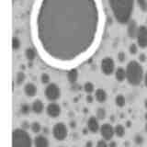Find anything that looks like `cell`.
Instances as JSON below:
<instances>
[{
    "mask_svg": "<svg viewBox=\"0 0 147 147\" xmlns=\"http://www.w3.org/2000/svg\"><path fill=\"white\" fill-rule=\"evenodd\" d=\"M105 26L101 0H36L31 16L35 44L48 62L61 65L86 58Z\"/></svg>",
    "mask_w": 147,
    "mask_h": 147,
    "instance_id": "obj_1",
    "label": "cell"
},
{
    "mask_svg": "<svg viewBox=\"0 0 147 147\" xmlns=\"http://www.w3.org/2000/svg\"><path fill=\"white\" fill-rule=\"evenodd\" d=\"M115 20L119 24H127L131 20L135 0H108Z\"/></svg>",
    "mask_w": 147,
    "mask_h": 147,
    "instance_id": "obj_2",
    "label": "cell"
},
{
    "mask_svg": "<svg viewBox=\"0 0 147 147\" xmlns=\"http://www.w3.org/2000/svg\"><path fill=\"white\" fill-rule=\"evenodd\" d=\"M126 80L132 86H138L144 81V72L140 62L132 60L126 66Z\"/></svg>",
    "mask_w": 147,
    "mask_h": 147,
    "instance_id": "obj_3",
    "label": "cell"
},
{
    "mask_svg": "<svg viewBox=\"0 0 147 147\" xmlns=\"http://www.w3.org/2000/svg\"><path fill=\"white\" fill-rule=\"evenodd\" d=\"M30 135L22 128L15 129L12 132V147H32Z\"/></svg>",
    "mask_w": 147,
    "mask_h": 147,
    "instance_id": "obj_4",
    "label": "cell"
},
{
    "mask_svg": "<svg viewBox=\"0 0 147 147\" xmlns=\"http://www.w3.org/2000/svg\"><path fill=\"white\" fill-rule=\"evenodd\" d=\"M44 95L49 101L51 102H55L56 100H58L61 96V89L60 87L54 84V83H50L49 85H47L46 88L44 90Z\"/></svg>",
    "mask_w": 147,
    "mask_h": 147,
    "instance_id": "obj_5",
    "label": "cell"
},
{
    "mask_svg": "<svg viewBox=\"0 0 147 147\" xmlns=\"http://www.w3.org/2000/svg\"><path fill=\"white\" fill-rule=\"evenodd\" d=\"M52 133L55 140L63 141L68 136V129L63 122H57L53 125Z\"/></svg>",
    "mask_w": 147,
    "mask_h": 147,
    "instance_id": "obj_6",
    "label": "cell"
},
{
    "mask_svg": "<svg viewBox=\"0 0 147 147\" xmlns=\"http://www.w3.org/2000/svg\"><path fill=\"white\" fill-rule=\"evenodd\" d=\"M101 71L105 76H110L115 73V62L111 57H105L100 64Z\"/></svg>",
    "mask_w": 147,
    "mask_h": 147,
    "instance_id": "obj_7",
    "label": "cell"
},
{
    "mask_svg": "<svg viewBox=\"0 0 147 147\" xmlns=\"http://www.w3.org/2000/svg\"><path fill=\"white\" fill-rule=\"evenodd\" d=\"M137 44L140 48L145 49L147 48V27L142 25L139 27L138 33L136 36Z\"/></svg>",
    "mask_w": 147,
    "mask_h": 147,
    "instance_id": "obj_8",
    "label": "cell"
},
{
    "mask_svg": "<svg viewBox=\"0 0 147 147\" xmlns=\"http://www.w3.org/2000/svg\"><path fill=\"white\" fill-rule=\"evenodd\" d=\"M99 132L102 139L105 141H111L113 136L115 135L114 127L110 123H104L103 125H101Z\"/></svg>",
    "mask_w": 147,
    "mask_h": 147,
    "instance_id": "obj_9",
    "label": "cell"
},
{
    "mask_svg": "<svg viewBox=\"0 0 147 147\" xmlns=\"http://www.w3.org/2000/svg\"><path fill=\"white\" fill-rule=\"evenodd\" d=\"M62 112V109L61 106L57 104L56 102H51L48 104V106L46 107V113L49 117L51 118H57L61 115Z\"/></svg>",
    "mask_w": 147,
    "mask_h": 147,
    "instance_id": "obj_10",
    "label": "cell"
},
{
    "mask_svg": "<svg viewBox=\"0 0 147 147\" xmlns=\"http://www.w3.org/2000/svg\"><path fill=\"white\" fill-rule=\"evenodd\" d=\"M86 128L92 133H96L100 130L99 119L96 116H91L86 121Z\"/></svg>",
    "mask_w": 147,
    "mask_h": 147,
    "instance_id": "obj_11",
    "label": "cell"
},
{
    "mask_svg": "<svg viewBox=\"0 0 147 147\" xmlns=\"http://www.w3.org/2000/svg\"><path fill=\"white\" fill-rule=\"evenodd\" d=\"M138 23L134 20H131L127 23V34L131 39H136V36L139 30Z\"/></svg>",
    "mask_w": 147,
    "mask_h": 147,
    "instance_id": "obj_12",
    "label": "cell"
},
{
    "mask_svg": "<svg viewBox=\"0 0 147 147\" xmlns=\"http://www.w3.org/2000/svg\"><path fill=\"white\" fill-rule=\"evenodd\" d=\"M33 144L35 147H49L50 142L46 135H37L33 140Z\"/></svg>",
    "mask_w": 147,
    "mask_h": 147,
    "instance_id": "obj_13",
    "label": "cell"
},
{
    "mask_svg": "<svg viewBox=\"0 0 147 147\" xmlns=\"http://www.w3.org/2000/svg\"><path fill=\"white\" fill-rule=\"evenodd\" d=\"M31 109L33 113L37 115L41 114L44 110V104L40 99H35L31 104Z\"/></svg>",
    "mask_w": 147,
    "mask_h": 147,
    "instance_id": "obj_14",
    "label": "cell"
},
{
    "mask_svg": "<svg viewBox=\"0 0 147 147\" xmlns=\"http://www.w3.org/2000/svg\"><path fill=\"white\" fill-rule=\"evenodd\" d=\"M24 93L29 98H33L37 94V86L33 83H27L24 86Z\"/></svg>",
    "mask_w": 147,
    "mask_h": 147,
    "instance_id": "obj_15",
    "label": "cell"
},
{
    "mask_svg": "<svg viewBox=\"0 0 147 147\" xmlns=\"http://www.w3.org/2000/svg\"><path fill=\"white\" fill-rule=\"evenodd\" d=\"M95 98L99 103H104L108 98V94L103 88H98L95 91Z\"/></svg>",
    "mask_w": 147,
    "mask_h": 147,
    "instance_id": "obj_16",
    "label": "cell"
},
{
    "mask_svg": "<svg viewBox=\"0 0 147 147\" xmlns=\"http://www.w3.org/2000/svg\"><path fill=\"white\" fill-rule=\"evenodd\" d=\"M78 79V71L76 68H72L67 73V80L71 85L75 84Z\"/></svg>",
    "mask_w": 147,
    "mask_h": 147,
    "instance_id": "obj_17",
    "label": "cell"
},
{
    "mask_svg": "<svg viewBox=\"0 0 147 147\" xmlns=\"http://www.w3.org/2000/svg\"><path fill=\"white\" fill-rule=\"evenodd\" d=\"M115 78L119 82H123L126 79V69L123 67H118L115 70Z\"/></svg>",
    "mask_w": 147,
    "mask_h": 147,
    "instance_id": "obj_18",
    "label": "cell"
},
{
    "mask_svg": "<svg viewBox=\"0 0 147 147\" xmlns=\"http://www.w3.org/2000/svg\"><path fill=\"white\" fill-rule=\"evenodd\" d=\"M114 131H115V135L118 138H122L125 135V127L122 124H117L114 127Z\"/></svg>",
    "mask_w": 147,
    "mask_h": 147,
    "instance_id": "obj_19",
    "label": "cell"
},
{
    "mask_svg": "<svg viewBox=\"0 0 147 147\" xmlns=\"http://www.w3.org/2000/svg\"><path fill=\"white\" fill-rule=\"evenodd\" d=\"M25 56L29 62H32L36 58V51L33 48H27L25 51Z\"/></svg>",
    "mask_w": 147,
    "mask_h": 147,
    "instance_id": "obj_20",
    "label": "cell"
},
{
    "mask_svg": "<svg viewBox=\"0 0 147 147\" xmlns=\"http://www.w3.org/2000/svg\"><path fill=\"white\" fill-rule=\"evenodd\" d=\"M115 104L119 108H123L126 104V98L122 94H119L115 98Z\"/></svg>",
    "mask_w": 147,
    "mask_h": 147,
    "instance_id": "obj_21",
    "label": "cell"
},
{
    "mask_svg": "<svg viewBox=\"0 0 147 147\" xmlns=\"http://www.w3.org/2000/svg\"><path fill=\"white\" fill-rule=\"evenodd\" d=\"M30 111H32L31 106H30L28 103H22L20 107V112L22 115H28L30 114Z\"/></svg>",
    "mask_w": 147,
    "mask_h": 147,
    "instance_id": "obj_22",
    "label": "cell"
},
{
    "mask_svg": "<svg viewBox=\"0 0 147 147\" xmlns=\"http://www.w3.org/2000/svg\"><path fill=\"white\" fill-rule=\"evenodd\" d=\"M96 117L98 118L99 121H103L107 117V111L104 108H98L96 111Z\"/></svg>",
    "mask_w": 147,
    "mask_h": 147,
    "instance_id": "obj_23",
    "label": "cell"
},
{
    "mask_svg": "<svg viewBox=\"0 0 147 147\" xmlns=\"http://www.w3.org/2000/svg\"><path fill=\"white\" fill-rule=\"evenodd\" d=\"M25 80H26V76L24 72H22V71L18 72L16 76V84L18 86H20L25 82Z\"/></svg>",
    "mask_w": 147,
    "mask_h": 147,
    "instance_id": "obj_24",
    "label": "cell"
},
{
    "mask_svg": "<svg viewBox=\"0 0 147 147\" xmlns=\"http://www.w3.org/2000/svg\"><path fill=\"white\" fill-rule=\"evenodd\" d=\"M83 89L86 94H92L95 91V86L93 83L91 82H86L83 86Z\"/></svg>",
    "mask_w": 147,
    "mask_h": 147,
    "instance_id": "obj_25",
    "label": "cell"
},
{
    "mask_svg": "<svg viewBox=\"0 0 147 147\" xmlns=\"http://www.w3.org/2000/svg\"><path fill=\"white\" fill-rule=\"evenodd\" d=\"M30 130L33 133H36V134H38L39 132H40V131L42 130V128H41V125L40 123L38 122V121H34L30 124Z\"/></svg>",
    "mask_w": 147,
    "mask_h": 147,
    "instance_id": "obj_26",
    "label": "cell"
},
{
    "mask_svg": "<svg viewBox=\"0 0 147 147\" xmlns=\"http://www.w3.org/2000/svg\"><path fill=\"white\" fill-rule=\"evenodd\" d=\"M135 1L142 12H147V0H135Z\"/></svg>",
    "mask_w": 147,
    "mask_h": 147,
    "instance_id": "obj_27",
    "label": "cell"
},
{
    "mask_svg": "<svg viewBox=\"0 0 147 147\" xmlns=\"http://www.w3.org/2000/svg\"><path fill=\"white\" fill-rule=\"evenodd\" d=\"M20 45H21V42H20V40L18 38V37H13L12 38V48L14 51H17L20 48Z\"/></svg>",
    "mask_w": 147,
    "mask_h": 147,
    "instance_id": "obj_28",
    "label": "cell"
},
{
    "mask_svg": "<svg viewBox=\"0 0 147 147\" xmlns=\"http://www.w3.org/2000/svg\"><path fill=\"white\" fill-rule=\"evenodd\" d=\"M40 81H41V83H42L43 85H49L50 84V81H51V77L49 76V74H47V73L41 74V76H40Z\"/></svg>",
    "mask_w": 147,
    "mask_h": 147,
    "instance_id": "obj_29",
    "label": "cell"
},
{
    "mask_svg": "<svg viewBox=\"0 0 147 147\" xmlns=\"http://www.w3.org/2000/svg\"><path fill=\"white\" fill-rule=\"evenodd\" d=\"M133 141H134V144L136 145H142V144L144 142V138L142 135L141 134H136L134 136V139H133Z\"/></svg>",
    "mask_w": 147,
    "mask_h": 147,
    "instance_id": "obj_30",
    "label": "cell"
},
{
    "mask_svg": "<svg viewBox=\"0 0 147 147\" xmlns=\"http://www.w3.org/2000/svg\"><path fill=\"white\" fill-rule=\"evenodd\" d=\"M138 47H139V46H138L137 43H131L130 45V47H129V52H130L131 54L135 55L138 53Z\"/></svg>",
    "mask_w": 147,
    "mask_h": 147,
    "instance_id": "obj_31",
    "label": "cell"
},
{
    "mask_svg": "<svg viewBox=\"0 0 147 147\" xmlns=\"http://www.w3.org/2000/svg\"><path fill=\"white\" fill-rule=\"evenodd\" d=\"M126 60V54L124 52H119L118 53V61L119 63H124V61Z\"/></svg>",
    "mask_w": 147,
    "mask_h": 147,
    "instance_id": "obj_32",
    "label": "cell"
},
{
    "mask_svg": "<svg viewBox=\"0 0 147 147\" xmlns=\"http://www.w3.org/2000/svg\"><path fill=\"white\" fill-rule=\"evenodd\" d=\"M96 147H109V144H107V141L103 140H99L98 142H96Z\"/></svg>",
    "mask_w": 147,
    "mask_h": 147,
    "instance_id": "obj_33",
    "label": "cell"
},
{
    "mask_svg": "<svg viewBox=\"0 0 147 147\" xmlns=\"http://www.w3.org/2000/svg\"><path fill=\"white\" fill-rule=\"evenodd\" d=\"M71 89L74 92H78V91H80L82 89V86H80L79 84H77V83H75V84L72 85Z\"/></svg>",
    "mask_w": 147,
    "mask_h": 147,
    "instance_id": "obj_34",
    "label": "cell"
},
{
    "mask_svg": "<svg viewBox=\"0 0 147 147\" xmlns=\"http://www.w3.org/2000/svg\"><path fill=\"white\" fill-rule=\"evenodd\" d=\"M20 126L21 128L23 129V130H28V129H30V124L29 121H22L21 124H20Z\"/></svg>",
    "mask_w": 147,
    "mask_h": 147,
    "instance_id": "obj_35",
    "label": "cell"
},
{
    "mask_svg": "<svg viewBox=\"0 0 147 147\" xmlns=\"http://www.w3.org/2000/svg\"><path fill=\"white\" fill-rule=\"evenodd\" d=\"M138 60H139L140 63H145L147 60V56L144 53H140V55L138 56Z\"/></svg>",
    "mask_w": 147,
    "mask_h": 147,
    "instance_id": "obj_36",
    "label": "cell"
},
{
    "mask_svg": "<svg viewBox=\"0 0 147 147\" xmlns=\"http://www.w3.org/2000/svg\"><path fill=\"white\" fill-rule=\"evenodd\" d=\"M94 99H95V96H93L91 94H87L86 98V102H87V103H88V104L93 103Z\"/></svg>",
    "mask_w": 147,
    "mask_h": 147,
    "instance_id": "obj_37",
    "label": "cell"
},
{
    "mask_svg": "<svg viewBox=\"0 0 147 147\" xmlns=\"http://www.w3.org/2000/svg\"><path fill=\"white\" fill-rule=\"evenodd\" d=\"M41 131H42V133H43L44 135H48L49 133H50V129L48 127H43Z\"/></svg>",
    "mask_w": 147,
    "mask_h": 147,
    "instance_id": "obj_38",
    "label": "cell"
},
{
    "mask_svg": "<svg viewBox=\"0 0 147 147\" xmlns=\"http://www.w3.org/2000/svg\"><path fill=\"white\" fill-rule=\"evenodd\" d=\"M109 147H118V144L115 141H109Z\"/></svg>",
    "mask_w": 147,
    "mask_h": 147,
    "instance_id": "obj_39",
    "label": "cell"
},
{
    "mask_svg": "<svg viewBox=\"0 0 147 147\" xmlns=\"http://www.w3.org/2000/svg\"><path fill=\"white\" fill-rule=\"evenodd\" d=\"M69 126H70L71 129H76V122L75 121H71L70 123H69Z\"/></svg>",
    "mask_w": 147,
    "mask_h": 147,
    "instance_id": "obj_40",
    "label": "cell"
},
{
    "mask_svg": "<svg viewBox=\"0 0 147 147\" xmlns=\"http://www.w3.org/2000/svg\"><path fill=\"white\" fill-rule=\"evenodd\" d=\"M86 147H93V142H92V141H87L86 144Z\"/></svg>",
    "mask_w": 147,
    "mask_h": 147,
    "instance_id": "obj_41",
    "label": "cell"
},
{
    "mask_svg": "<svg viewBox=\"0 0 147 147\" xmlns=\"http://www.w3.org/2000/svg\"><path fill=\"white\" fill-rule=\"evenodd\" d=\"M144 84L147 87V72L144 74Z\"/></svg>",
    "mask_w": 147,
    "mask_h": 147,
    "instance_id": "obj_42",
    "label": "cell"
},
{
    "mask_svg": "<svg viewBox=\"0 0 147 147\" xmlns=\"http://www.w3.org/2000/svg\"><path fill=\"white\" fill-rule=\"evenodd\" d=\"M126 127H127V128H131V121H128L126 122Z\"/></svg>",
    "mask_w": 147,
    "mask_h": 147,
    "instance_id": "obj_43",
    "label": "cell"
},
{
    "mask_svg": "<svg viewBox=\"0 0 147 147\" xmlns=\"http://www.w3.org/2000/svg\"><path fill=\"white\" fill-rule=\"evenodd\" d=\"M144 108H145V109H147V98H146V99L144 100Z\"/></svg>",
    "mask_w": 147,
    "mask_h": 147,
    "instance_id": "obj_44",
    "label": "cell"
},
{
    "mask_svg": "<svg viewBox=\"0 0 147 147\" xmlns=\"http://www.w3.org/2000/svg\"><path fill=\"white\" fill-rule=\"evenodd\" d=\"M144 119H145V121H147V112H146V113L144 114Z\"/></svg>",
    "mask_w": 147,
    "mask_h": 147,
    "instance_id": "obj_45",
    "label": "cell"
},
{
    "mask_svg": "<svg viewBox=\"0 0 147 147\" xmlns=\"http://www.w3.org/2000/svg\"><path fill=\"white\" fill-rule=\"evenodd\" d=\"M144 130H145V131L147 132V122H146V124H145V126H144Z\"/></svg>",
    "mask_w": 147,
    "mask_h": 147,
    "instance_id": "obj_46",
    "label": "cell"
},
{
    "mask_svg": "<svg viewBox=\"0 0 147 147\" xmlns=\"http://www.w3.org/2000/svg\"><path fill=\"white\" fill-rule=\"evenodd\" d=\"M20 68L22 69V70H24V69H25V65H20Z\"/></svg>",
    "mask_w": 147,
    "mask_h": 147,
    "instance_id": "obj_47",
    "label": "cell"
},
{
    "mask_svg": "<svg viewBox=\"0 0 147 147\" xmlns=\"http://www.w3.org/2000/svg\"><path fill=\"white\" fill-rule=\"evenodd\" d=\"M73 147H77V146H73Z\"/></svg>",
    "mask_w": 147,
    "mask_h": 147,
    "instance_id": "obj_48",
    "label": "cell"
},
{
    "mask_svg": "<svg viewBox=\"0 0 147 147\" xmlns=\"http://www.w3.org/2000/svg\"><path fill=\"white\" fill-rule=\"evenodd\" d=\"M20 1H22V0H20Z\"/></svg>",
    "mask_w": 147,
    "mask_h": 147,
    "instance_id": "obj_49",
    "label": "cell"
},
{
    "mask_svg": "<svg viewBox=\"0 0 147 147\" xmlns=\"http://www.w3.org/2000/svg\"><path fill=\"white\" fill-rule=\"evenodd\" d=\"M61 147H63V146H61Z\"/></svg>",
    "mask_w": 147,
    "mask_h": 147,
    "instance_id": "obj_50",
    "label": "cell"
},
{
    "mask_svg": "<svg viewBox=\"0 0 147 147\" xmlns=\"http://www.w3.org/2000/svg\"><path fill=\"white\" fill-rule=\"evenodd\" d=\"M146 27H147V26H146Z\"/></svg>",
    "mask_w": 147,
    "mask_h": 147,
    "instance_id": "obj_51",
    "label": "cell"
}]
</instances>
